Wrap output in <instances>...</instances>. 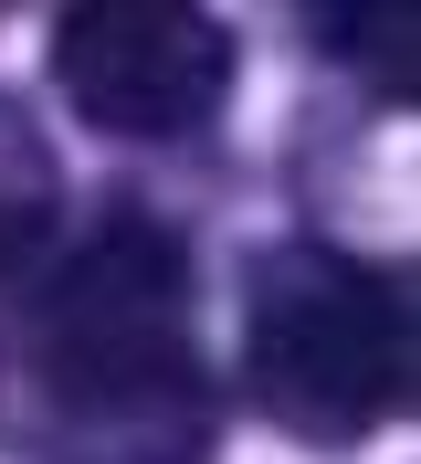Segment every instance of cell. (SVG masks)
Masks as SVG:
<instances>
[{
	"label": "cell",
	"instance_id": "277c9868",
	"mask_svg": "<svg viewBox=\"0 0 421 464\" xmlns=\"http://www.w3.org/2000/svg\"><path fill=\"white\" fill-rule=\"evenodd\" d=\"M43 232H53V169H43L32 127L0 106V264L22 254V243H43Z\"/></svg>",
	"mask_w": 421,
	"mask_h": 464
},
{
	"label": "cell",
	"instance_id": "3957f363",
	"mask_svg": "<svg viewBox=\"0 0 421 464\" xmlns=\"http://www.w3.org/2000/svg\"><path fill=\"white\" fill-rule=\"evenodd\" d=\"M53 74L106 138H190L232 95V32L190 0H84L53 32Z\"/></svg>",
	"mask_w": 421,
	"mask_h": 464
},
{
	"label": "cell",
	"instance_id": "6da1fadb",
	"mask_svg": "<svg viewBox=\"0 0 421 464\" xmlns=\"http://www.w3.org/2000/svg\"><path fill=\"white\" fill-rule=\"evenodd\" d=\"M243 380L306 443L379 433L411 401V295H400V275L337 254V243H274L243 285Z\"/></svg>",
	"mask_w": 421,
	"mask_h": 464
},
{
	"label": "cell",
	"instance_id": "7a4b0ae2",
	"mask_svg": "<svg viewBox=\"0 0 421 464\" xmlns=\"http://www.w3.org/2000/svg\"><path fill=\"white\" fill-rule=\"evenodd\" d=\"M43 380L84 422L190 401V254L158 211H116L43 285Z\"/></svg>",
	"mask_w": 421,
	"mask_h": 464
}]
</instances>
